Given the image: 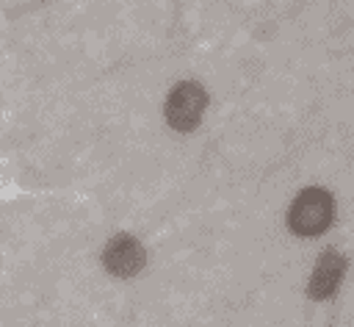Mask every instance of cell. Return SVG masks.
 I'll return each mask as SVG.
<instances>
[{"label": "cell", "mask_w": 354, "mask_h": 327, "mask_svg": "<svg viewBox=\"0 0 354 327\" xmlns=\"http://www.w3.org/2000/svg\"><path fill=\"white\" fill-rule=\"evenodd\" d=\"M335 219V200L324 188H304L288 211V224L296 236H318Z\"/></svg>", "instance_id": "cell-1"}, {"label": "cell", "mask_w": 354, "mask_h": 327, "mask_svg": "<svg viewBox=\"0 0 354 327\" xmlns=\"http://www.w3.org/2000/svg\"><path fill=\"white\" fill-rule=\"evenodd\" d=\"M205 108H207V91L196 80H183V83H177L169 91L166 105H163V114H166V122L174 130L191 133L202 122Z\"/></svg>", "instance_id": "cell-2"}, {"label": "cell", "mask_w": 354, "mask_h": 327, "mask_svg": "<svg viewBox=\"0 0 354 327\" xmlns=\"http://www.w3.org/2000/svg\"><path fill=\"white\" fill-rule=\"evenodd\" d=\"M147 252L141 247V241L136 236L119 233L113 236L105 247H102V266L105 272H111L113 277H133L144 269Z\"/></svg>", "instance_id": "cell-3"}, {"label": "cell", "mask_w": 354, "mask_h": 327, "mask_svg": "<svg viewBox=\"0 0 354 327\" xmlns=\"http://www.w3.org/2000/svg\"><path fill=\"white\" fill-rule=\"evenodd\" d=\"M343 272H346V258L340 255V249H326L315 269H313V277H310V285H307V294L313 299H326L335 294V288L340 285L343 280Z\"/></svg>", "instance_id": "cell-4"}]
</instances>
